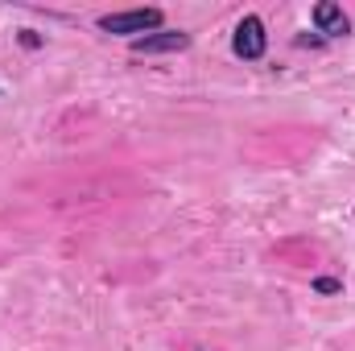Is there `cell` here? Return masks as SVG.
<instances>
[{
  "label": "cell",
  "mask_w": 355,
  "mask_h": 351,
  "mask_svg": "<svg viewBox=\"0 0 355 351\" xmlns=\"http://www.w3.org/2000/svg\"><path fill=\"white\" fill-rule=\"evenodd\" d=\"M314 25H318V33H327V37L347 33V17H343L339 4H318V8H314Z\"/></svg>",
  "instance_id": "4"
},
{
  "label": "cell",
  "mask_w": 355,
  "mask_h": 351,
  "mask_svg": "<svg viewBox=\"0 0 355 351\" xmlns=\"http://www.w3.org/2000/svg\"><path fill=\"white\" fill-rule=\"evenodd\" d=\"M314 289H318V293H335V289H343V285L331 281V277H322V281H314Z\"/></svg>",
  "instance_id": "5"
},
{
  "label": "cell",
  "mask_w": 355,
  "mask_h": 351,
  "mask_svg": "<svg viewBox=\"0 0 355 351\" xmlns=\"http://www.w3.org/2000/svg\"><path fill=\"white\" fill-rule=\"evenodd\" d=\"M186 46H190L186 33H145L132 42L137 54H170V50H186Z\"/></svg>",
  "instance_id": "3"
},
{
  "label": "cell",
  "mask_w": 355,
  "mask_h": 351,
  "mask_svg": "<svg viewBox=\"0 0 355 351\" xmlns=\"http://www.w3.org/2000/svg\"><path fill=\"white\" fill-rule=\"evenodd\" d=\"M236 54L240 58H248V62H257L261 54H265V46H268V37H265V21L261 17H244L240 25H236Z\"/></svg>",
  "instance_id": "2"
},
{
  "label": "cell",
  "mask_w": 355,
  "mask_h": 351,
  "mask_svg": "<svg viewBox=\"0 0 355 351\" xmlns=\"http://www.w3.org/2000/svg\"><path fill=\"white\" fill-rule=\"evenodd\" d=\"M157 25H162V8H137V12L99 17V29L103 33H145V29H157Z\"/></svg>",
  "instance_id": "1"
}]
</instances>
